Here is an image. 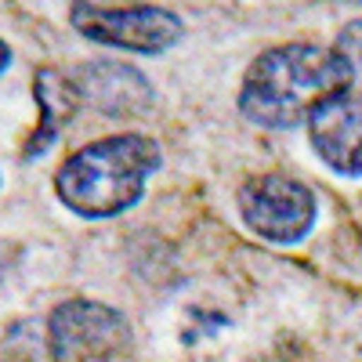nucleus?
<instances>
[{"label":"nucleus","mask_w":362,"mask_h":362,"mask_svg":"<svg viewBox=\"0 0 362 362\" xmlns=\"http://www.w3.org/2000/svg\"><path fill=\"white\" fill-rule=\"evenodd\" d=\"M355 80L351 62L326 44L293 40L261 51L239 83V112L268 131H286L308 119Z\"/></svg>","instance_id":"1"},{"label":"nucleus","mask_w":362,"mask_h":362,"mask_svg":"<svg viewBox=\"0 0 362 362\" xmlns=\"http://www.w3.org/2000/svg\"><path fill=\"white\" fill-rule=\"evenodd\" d=\"M160 160V145L145 134L98 138L66 156L54 174V196L80 218H116L145 196Z\"/></svg>","instance_id":"2"},{"label":"nucleus","mask_w":362,"mask_h":362,"mask_svg":"<svg viewBox=\"0 0 362 362\" xmlns=\"http://www.w3.org/2000/svg\"><path fill=\"white\" fill-rule=\"evenodd\" d=\"M69 22L80 37L134 51V54H163L181 40V18L156 4H73Z\"/></svg>","instance_id":"3"},{"label":"nucleus","mask_w":362,"mask_h":362,"mask_svg":"<svg viewBox=\"0 0 362 362\" xmlns=\"http://www.w3.org/2000/svg\"><path fill=\"white\" fill-rule=\"evenodd\" d=\"M239 218L243 225L268 239V243H297L305 239L315 225V196L305 181H297L290 174L268 170V174H254L239 185Z\"/></svg>","instance_id":"4"},{"label":"nucleus","mask_w":362,"mask_h":362,"mask_svg":"<svg viewBox=\"0 0 362 362\" xmlns=\"http://www.w3.org/2000/svg\"><path fill=\"white\" fill-rule=\"evenodd\" d=\"M47 348L54 362H112L131 348V326L98 300H62L47 319Z\"/></svg>","instance_id":"5"},{"label":"nucleus","mask_w":362,"mask_h":362,"mask_svg":"<svg viewBox=\"0 0 362 362\" xmlns=\"http://www.w3.org/2000/svg\"><path fill=\"white\" fill-rule=\"evenodd\" d=\"M83 105L105 119H134L153 105V83L127 62H87L73 69Z\"/></svg>","instance_id":"6"},{"label":"nucleus","mask_w":362,"mask_h":362,"mask_svg":"<svg viewBox=\"0 0 362 362\" xmlns=\"http://www.w3.org/2000/svg\"><path fill=\"white\" fill-rule=\"evenodd\" d=\"M308 134L315 156L344 177H362V95H341L326 102L312 119Z\"/></svg>","instance_id":"7"},{"label":"nucleus","mask_w":362,"mask_h":362,"mask_svg":"<svg viewBox=\"0 0 362 362\" xmlns=\"http://www.w3.org/2000/svg\"><path fill=\"white\" fill-rule=\"evenodd\" d=\"M33 98H37V109H40V124H37L33 138L25 141L22 160L44 156L58 141V134L66 131V124L76 116V109L83 105L73 73H62V69H40L37 80H33Z\"/></svg>","instance_id":"8"},{"label":"nucleus","mask_w":362,"mask_h":362,"mask_svg":"<svg viewBox=\"0 0 362 362\" xmlns=\"http://www.w3.org/2000/svg\"><path fill=\"white\" fill-rule=\"evenodd\" d=\"M337 51L351 62V69H362V18H355V22L344 25V33L337 40Z\"/></svg>","instance_id":"9"},{"label":"nucleus","mask_w":362,"mask_h":362,"mask_svg":"<svg viewBox=\"0 0 362 362\" xmlns=\"http://www.w3.org/2000/svg\"><path fill=\"white\" fill-rule=\"evenodd\" d=\"M8 62H11V47H8L4 40H0V73L8 69Z\"/></svg>","instance_id":"10"}]
</instances>
